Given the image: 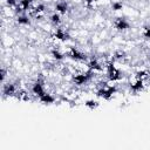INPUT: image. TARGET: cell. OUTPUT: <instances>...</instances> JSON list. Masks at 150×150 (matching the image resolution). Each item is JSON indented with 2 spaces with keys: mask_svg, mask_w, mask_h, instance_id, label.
Segmentation results:
<instances>
[{
  "mask_svg": "<svg viewBox=\"0 0 150 150\" xmlns=\"http://www.w3.org/2000/svg\"><path fill=\"white\" fill-rule=\"evenodd\" d=\"M55 9L61 13V14H64L67 11H68V4L66 1H61V2H57L56 6H55Z\"/></svg>",
  "mask_w": 150,
  "mask_h": 150,
  "instance_id": "11",
  "label": "cell"
},
{
  "mask_svg": "<svg viewBox=\"0 0 150 150\" xmlns=\"http://www.w3.org/2000/svg\"><path fill=\"white\" fill-rule=\"evenodd\" d=\"M6 2H7V5H8L9 7H12V6H15V5H16L18 0H6Z\"/></svg>",
  "mask_w": 150,
  "mask_h": 150,
  "instance_id": "23",
  "label": "cell"
},
{
  "mask_svg": "<svg viewBox=\"0 0 150 150\" xmlns=\"http://www.w3.org/2000/svg\"><path fill=\"white\" fill-rule=\"evenodd\" d=\"M32 91L35 94V95H38V96H40V95H42L43 93H45V90H43V84H42V82L41 81H36L34 84H33V87H32Z\"/></svg>",
  "mask_w": 150,
  "mask_h": 150,
  "instance_id": "5",
  "label": "cell"
},
{
  "mask_svg": "<svg viewBox=\"0 0 150 150\" xmlns=\"http://www.w3.org/2000/svg\"><path fill=\"white\" fill-rule=\"evenodd\" d=\"M54 38L57 39V40H61V41H66V40L69 39V35H68V33H66L63 29L57 28V29L55 30V33H54Z\"/></svg>",
  "mask_w": 150,
  "mask_h": 150,
  "instance_id": "7",
  "label": "cell"
},
{
  "mask_svg": "<svg viewBox=\"0 0 150 150\" xmlns=\"http://www.w3.org/2000/svg\"><path fill=\"white\" fill-rule=\"evenodd\" d=\"M50 21H52L53 23H55V25H59L60 21H61L60 14H59V13H54V14H52V15H50Z\"/></svg>",
  "mask_w": 150,
  "mask_h": 150,
  "instance_id": "17",
  "label": "cell"
},
{
  "mask_svg": "<svg viewBox=\"0 0 150 150\" xmlns=\"http://www.w3.org/2000/svg\"><path fill=\"white\" fill-rule=\"evenodd\" d=\"M107 75H108V79L110 81H117V80L121 79V73L114 66L112 62H108L107 63Z\"/></svg>",
  "mask_w": 150,
  "mask_h": 150,
  "instance_id": "1",
  "label": "cell"
},
{
  "mask_svg": "<svg viewBox=\"0 0 150 150\" xmlns=\"http://www.w3.org/2000/svg\"><path fill=\"white\" fill-rule=\"evenodd\" d=\"M39 98H40V101H41L42 103H45V104H50V103H53V102L55 101V98H54L50 94H47V93H43L42 95H40Z\"/></svg>",
  "mask_w": 150,
  "mask_h": 150,
  "instance_id": "10",
  "label": "cell"
},
{
  "mask_svg": "<svg viewBox=\"0 0 150 150\" xmlns=\"http://www.w3.org/2000/svg\"><path fill=\"white\" fill-rule=\"evenodd\" d=\"M84 105L87 107V108H89V109H95V108H97L98 107V102L97 101H94V100H88L86 103H84Z\"/></svg>",
  "mask_w": 150,
  "mask_h": 150,
  "instance_id": "13",
  "label": "cell"
},
{
  "mask_svg": "<svg viewBox=\"0 0 150 150\" xmlns=\"http://www.w3.org/2000/svg\"><path fill=\"white\" fill-rule=\"evenodd\" d=\"M15 93H16V88L13 83H7L4 86V95L12 96V95H15Z\"/></svg>",
  "mask_w": 150,
  "mask_h": 150,
  "instance_id": "6",
  "label": "cell"
},
{
  "mask_svg": "<svg viewBox=\"0 0 150 150\" xmlns=\"http://www.w3.org/2000/svg\"><path fill=\"white\" fill-rule=\"evenodd\" d=\"M45 8H46V7H45L43 4H39L38 6L34 7V13H38V14H39V13H42V12L45 11Z\"/></svg>",
  "mask_w": 150,
  "mask_h": 150,
  "instance_id": "21",
  "label": "cell"
},
{
  "mask_svg": "<svg viewBox=\"0 0 150 150\" xmlns=\"http://www.w3.org/2000/svg\"><path fill=\"white\" fill-rule=\"evenodd\" d=\"M84 1H86V4H87V5H91L95 0H84Z\"/></svg>",
  "mask_w": 150,
  "mask_h": 150,
  "instance_id": "25",
  "label": "cell"
},
{
  "mask_svg": "<svg viewBox=\"0 0 150 150\" xmlns=\"http://www.w3.org/2000/svg\"><path fill=\"white\" fill-rule=\"evenodd\" d=\"M90 77H91V71L86 73V74H77V75H75V76L73 77V80H74V82H75L76 84L81 86V84H84Z\"/></svg>",
  "mask_w": 150,
  "mask_h": 150,
  "instance_id": "2",
  "label": "cell"
},
{
  "mask_svg": "<svg viewBox=\"0 0 150 150\" xmlns=\"http://www.w3.org/2000/svg\"><path fill=\"white\" fill-rule=\"evenodd\" d=\"M124 57H125V53L122 52V50H118V52H116L114 54V59L115 60H121V59H124Z\"/></svg>",
  "mask_w": 150,
  "mask_h": 150,
  "instance_id": "20",
  "label": "cell"
},
{
  "mask_svg": "<svg viewBox=\"0 0 150 150\" xmlns=\"http://www.w3.org/2000/svg\"><path fill=\"white\" fill-rule=\"evenodd\" d=\"M69 56H70V59H73V60H75V61H82V60L86 59V56H84L81 52H79L77 49H75V48H70V50H69Z\"/></svg>",
  "mask_w": 150,
  "mask_h": 150,
  "instance_id": "3",
  "label": "cell"
},
{
  "mask_svg": "<svg viewBox=\"0 0 150 150\" xmlns=\"http://www.w3.org/2000/svg\"><path fill=\"white\" fill-rule=\"evenodd\" d=\"M116 87L115 86H105V94L103 96L104 100H110L112 97V95L116 93Z\"/></svg>",
  "mask_w": 150,
  "mask_h": 150,
  "instance_id": "8",
  "label": "cell"
},
{
  "mask_svg": "<svg viewBox=\"0 0 150 150\" xmlns=\"http://www.w3.org/2000/svg\"><path fill=\"white\" fill-rule=\"evenodd\" d=\"M143 88H144L143 80H136V82H134L132 84H130V89H131L134 93H138V91H141Z\"/></svg>",
  "mask_w": 150,
  "mask_h": 150,
  "instance_id": "9",
  "label": "cell"
},
{
  "mask_svg": "<svg viewBox=\"0 0 150 150\" xmlns=\"http://www.w3.org/2000/svg\"><path fill=\"white\" fill-rule=\"evenodd\" d=\"M111 7H112L114 11H121V9L123 8V4L120 2V1H115V2H112Z\"/></svg>",
  "mask_w": 150,
  "mask_h": 150,
  "instance_id": "19",
  "label": "cell"
},
{
  "mask_svg": "<svg viewBox=\"0 0 150 150\" xmlns=\"http://www.w3.org/2000/svg\"><path fill=\"white\" fill-rule=\"evenodd\" d=\"M148 75H149V73L146 70H139L136 73V80H143L144 81V79H146Z\"/></svg>",
  "mask_w": 150,
  "mask_h": 150,
  "instance_id": "14",
  "label": "cell"
},
{
  "mask_svg": "<svg viewBox=\"0 0 150 150\" xmlns=\"http://www.w3.org/2000/svg\"><path fill=\"white\" fill-rule=\"evenodd\" d=\"M145 39H150V27H145L144 28V33H143Z\"/></svg>",
  "mask_w": 150,
  "mask_h": 150,
  "instance_id": "22",
  "label": "cell"
},
{
  "mask_svg": "<svg viewBox=\"0 0 150 150\" xmlns=\"http://www.w3.org/2000/svg\"><path fill=\"white\" fill-rule=\"evenodd\" d=\"M115 28H116L117 30H125V29L129 28V22H128L125 19L120 18V19H117L116 22H115Z\"/></svg>",
  "mask_w": 150,
  "mask_h": 150,
  "instance_id": "4",
  "label": "cell"
},
{
  "mask_svg": "<svg viewBox=\"0 0 150 150\" xmlns=\"http://www.w3.org/2000/svg\"><path fill=\"white\" fill-rule=\"evenodd\" d=\"M52 56L54 59H56V60H62L63 59V54L61 52H59L57 49H53L52 50Z\"/></svg>",
  "mask_w": 150,
  "mask_h": 150,
  "instance_id": "18",
  "label": "cell"
},
{
  "mask_svg": "<svg viewBox=\"0 0 150 150\" xmlns=\"http://www.w3.org/2000/svg\"><path fill=\"white\" fill-rule=\"evenodd\" d=\"M88 68L90 69V70H101L102 69V67H101V64L98 63V61L97 60H90L89 61V63H88Z\"/></svg>",
  "mask_w": 150,
  "mask_h": 150,
  "instance_id": "12",
  "label": "cell"
},
{
  "mask_svg": "<svg viewBox=\"0 0 150 150\" xmlns=\"http://www.w3.org/2000/svg\"><path fill=\"white\" fill-rule=\"evenodd\" d=\"M5 76H6V70L2 68V69H1V81L5 80Z\"/></svg>",
  "mask_w": 150,
  "mask_h": 150,
  "instance_id": "24",
  "label": "cell"
},
{
  "mask_svg": "<svg viewBox=\"0 0 150 150\" xmlns=\"http://www.w3.org/2000/svg\"><path fill=\"white\" fill-rule=\"evenodd\" d=\"M18 23L19 25H29V19L26 15H19L18 16Z\"/></svg>",
  "mask_w": 150,
  "mask_h": 150,
  "instance_id": "16",
  "label": "cell"
},
{
  "mask_svg": "<svg viewBox=\"0 0 150 150\" xmlns=\"http://www.w3.org/2000/svg\"><path fill=\"white\" fill-rule=\"evenodd\" d=\"M30 5H32V0H21L19 6L21 7L22 11H26V9H28L30 7Z\"/></svg>",
  "mask_w": 150,
  "mask_h": 150,
  "instance_id": "15",
  "label": "cell"
}]
</instances>
